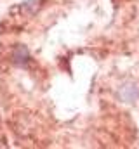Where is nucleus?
I'll use <instances>...</instances> for the list:
<instances>
[{"mask_svg": "<svg viewBox=\"0 0 139 149\" xmlns=\"http://www.w3.org/2000/svg\"><path fill=\"white\" fill-rule=\"evenodd\" d=\"M12 59H14V63H16L18 66H25V64L30 61V52H28V49H26L25 45H18V47L14 49V52H12Z\"/></svg>", "mask_w": 139, "mask_h": 149, "instance_id": "1", "label": "nucleus"}, {"mask_svg": "<svg viewBox=\"0 0 139 149\" xmlns=\"http://www.w3.org/2000/svg\"><path fill=\"white\" fill-rule=\"evenodd\" d=\"M40 2H42V0H26V2L21 5V10H23L26 16H35V14L40 10V7H42Z\"/></svg>", "mask_w": 139, "mask_h": 149, "instance_id": "2", "label": "nucleus"}, {"mask_svg": "<svg viewBox=\"0 0 139 149\" xmlns=\"http://www.w3.org/2000/svg\"><path fill=\"white\" fill-rule=\"evenodd\" d=\"M120 95H122V99H124V101L132 102V101L139 95V90H138V87H136V85H125V87H122Z\"/></svg>", "mask_w": 139, "mask_h": 149, "instance_id": "3", "label": "nucleus"}]
</instances>
